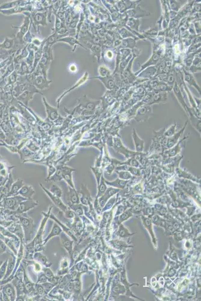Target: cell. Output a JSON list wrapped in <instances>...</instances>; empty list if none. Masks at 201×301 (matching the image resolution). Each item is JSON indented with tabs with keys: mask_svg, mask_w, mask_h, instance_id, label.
Instances as JSON below:
<instances>
[{
	"mask_svg": "<svg viewBox=\"0 0 201 301\" xmlns=\"http://www.w3.org/2000/svg\"><path fill=\"white\" fill-rule=\"evenodd\" d=\"M35 191L31 185H24L17 194H19L25 198H31Z\"/></svg>",
	"mask_w": 201,
	"mask_h": 301,
	"instance_id": "obj_5",
	"label": "cell"
},
{
	"mask_svg": "<svg viewBox=\"0 0 201 301\" xmlns=\"http://www.w3.org/2000/svg\"><path fill=\"white\" fill-rule=\"evenodd\" d=\"M61 169L62 178L66 181V182L71 187L75 189L74 185L73 183V179H72V172L76 170L67 166L62 167Z\"/></svg>",
	"mask_w": 201,
	"mask_h": 301,
	"instance_id": "obj_1",
	"label": "cell"
},
{
	"mask_svg": "<svg viewBox=\"0 0 201 301\" xmlns=\"http://www.w3.org/2000/svg\"><path fill=\"white\" fill-rule=\"evenodd\" d=\"M3 261H0V268H1V266L3 264Z\"/></svg>",
	"mask_w": 201,
	"mask_h": 301,
	"instance_id": "obj_23",
	"label": "cell"
},
{
	"mask_svg": "<svg viewBox=\"0 0 201 301\" xmlns=\"http://www.w3.org/2000/svg\"><path fill=\"white\" fill-rule=\"evenodd\" d=\"M0 47H6V48H9L7 46L4 45V44H2V45H0Z\"/></svg>",
	"mask_w": 201,
	"mask_h": 301,
	"instance_id": "obj_22",
	"label": "cell"
},
{
	"mask_svg": "<svg viewBox=\"0 0 201 301\" xmlns=\"http://www.w3.org/2000/svg\"><path fill=\"white\" fill-rule=\"evenodd\" d=\"M8 260H6L5 262H3L0 268V280L4 278L5 275L6 274Z\"/></svg>",
	"mask_w": 201,
	"mask_h": 301,
	"instance_id": "obj_15",
	"label": "cell"
},
{
	"mask_svg": "<svg viewBox=\"0 0 201 301\" xmlns=\"http://www.w3.org/2000/svg\"><path fill=\"white\" fill-rule=\"evenodd\" d=\"M134 138L135 142L136 149H137L138 152H141L143 150L144 142L139 138L137 136V134H136L135 133V131L134 133Z\"/></svg>",
	"mask_w": 201,
	"mask_h": 301,
	"instance_id": "obj_13",
	"label": "cell"
},
{
	"mask_svg": "<svg viewBox=\"0 0 201 301\" xmlns=\"http://www.w3.org/2000/svg\"><path fill=\"white\" fill-rule=\"evenodd\" d=\"M175 125L174 126H172L171 128L169 130H168V131L166 132V136L170 137V136H171L172 135H173V134H174L175 132Z\"/></svg>",
	"mask_w": 201,
	"mask_h": 301,
	"instance_id": "obj_17",
	"label": "cell"
},
{
	"mask_svg": "<svg viewBox=\"0 0 201 301\" xmlns=\"http://www.w3.org/2000/svg\"><path fill=\"white\" fill-rule=\"evenodd\" d=\"M24 185V182L22 179H19L12 184V188L8 196L17 194V193L21 189V188Z\"/></svg>",
	"mask_w": 201,
	"mask_h": 301,
	"instance_id": "obj_7",
	"label": "cell"
},
{
	"mask_svg": "<svg viewBox=\"0 0 201 301\" xmlns=\"http://www.w3.org/2000/svg\"><path fill=\"white\" fill-rule=\"evenodd\" d=\"M7 248L5 243L2 242L1 240H0V255L2 253H4L7 251Z\"/></svg>",
	"mask_w": 201,
	"mask_h": 301,
	"instance_id": "obj_16",
	"label": "cell"
},
{
	"mask_svg": "<svg viewBox=\"0 0 201 301\" xmlns=\"http://www.w3.org/2000/svg\"><path fill=\"white\" fill-rule=\"evenodd\" d=\"M5 295L7 296L8 297H10L11 299H15V291L13 287L11 284H8L5 286L4 288Z\"/></svg>",
	"mask_w": 201,
	"mask_h": 301,
	"instance_id": "obj_8",
	"label": "cell"
},
{
	"mask_svg": "<svg viewBox=\"0 0 201 301\" xmlns=\"http://www.w3.org/2000/svg\"><path fill=\"white\" fill-rule=\"evenodd\" d=\"M62 240H63V246H64V248L67 249L69 253H71L72 249V242L68 239L66 236H65V237L64 236L62 237Z\"/></svg>",
	"mask_w": 201,
	"mask_h": 301,
	"instance_id": "obj_14",
	"label": "cell"
},
{
	"mask_svg": "<svg viewBox=\"0 0 201 301\" xmlns=\"http://www.w3.org/2000/svg\"><path fill=\"white\" fill-rule=\"evenodd\" d=\"M44 102L45 103L46 108V112L48 114V117L52 121H55L58 119V113L56 109L50 106L49 104L47 103L44 98H43Z\"/></svg>",
	"mask_w": 201,
	"mask_h": 301,
	"instance_id": "obj_6",
	"label": "cell"
},
{
	"mask_svg": "<svg viewBox=\"0 0 201 301\" xmlns=\"http://www.w3.org/2000/svg\"><path fill=\"white\" fill-rule=\"evenodd\" d=\"M45 275L48 277H53V273H52L51 270L49 269V268H47V269H45Z\"/></svg>",
	"mask_w": 201,
	"mask_h": 301,
	"instance_id": "obj_18",
	"label": "cell"
},
{
	"mask_svg": "<svg viewBox=\"0 0 201 301\" xmlns=\"http://www.w3.org/2000/svg\"><path fill=\"white\" fill-rule=\"evenodd\" d=\"M53 286H54V285L51 284L46 283L44 284V287H45V290L47 292H49L48 291L51 290V288H52Z\"/></svg>",
	"mask_w": 201,
	"mask_h": 301,
	"instance_id": "obj_19",
	"label": "cell"
},
{
	"mask_svg": "<svg viewBox=\"0 0 201 301\" xmlns=\"http://www.w3.org/2000/svg\"><path fill=\"white\" fill-rule=\"evenodd\" d=\"M69 197L70 200L74 204H79L80 202L78 195L76 190L74 188H69Z\"/></svg>",
	"mask_w": 201,
	"mask_h": 301,
	"instance_id": "obj_10",
	"label": "cell"
},
{
	"mask_svg": "<svg viewBox=\"0 0 201 301\" xmlns=\"http://www.w3.org/2000/svg\"><path fill=\"white\" fill-rule=\"evenodd\" d=\"M15 259L14 258H11L8 262L6 274L4 277V280H5L8 276H10V274L12 273V271L13 270L14 268V266H15Z\"/></svg>",
	"mask_w": 201,
	"mask_h": 301,
	"instance_id": "obj_9",
	"label": "cell"
},
{
	"mask_svg": "<svg viewBox=\"0 0 201 301\" xmlns=\"http://www.w3.org/2000/svg\"><path fill=\"white\" fill-rule=\"evenodd\" d=\"M40 185L41 186V187L44 190L45 192L48 194V195L51 199V200H52L53 202L56 204V205H57L59 208H60L61 210H63L64 211H66V210L67 209V206L65 205L64 204H63V202L60 199V197L55 195L54 194H53L52 193L50 192V191H48L41 184H40Z\"/></svg>",
	"mask_w": 201,
	"mask_h": 301,
	"instance_id": "obj_4",
	"label": "cell"
},
{
	"mask_svg": "<svg viewBox=\"0 0 201 301\" xmlns=\"http://www.w3.org/2000/svg\"><path fill=\"white\" fill-rule=\"evenodd\" d=\"M27 199H28L21 196L12 197L6 200V205L9 208L15 210V209L18 208L21 202L26 201Z\"/></svg>",
	"mask_w": 201,
	"mask_h": 301,
	"instance_id": "obj_3",
	"label": "cell"
},
{
	"mask_svg": "<svg viewBox=\"0 0 201 301\" xmlns=\"http://www.w3.org/2000/svg\"><path fill=\"white\" fill-rule=\"evenodd\" d=\"M61 228L59 227L58 225H57L56 224H54V226H53V228L51 233H50L49 236H48L46 239L45 240V243H46L48 240L50 239L51 238V237H53L54 236H58L59 234H60V233H61Z\"/></svg>",
	"mask_w": 201,
	"mask_h": 301,
	"instance_id": "obj_11",
	"label": "cell"
},
{
	"mask_svg": "<svg viewBox=\"0 0 201 301\" xmlns=\"http://www.w3.org/2000/svg\"><path fill=\"white\" fill-rule=\"evenodd\" d=\"M38 291L39 292L40 294H42L44 292V289L42 288V287L40 285L38 286Z\"/></svg>",
	"mask_w": 201,
	"mask_h": 301,
	"instance_id": "obj_21",
	"label": "cell"
},
{
	"mask_svg": "<svg viewBox=\"0 0 201 301\" xmlns=\"http://www.w3.org/2000/svg\"><path fill=\"white\" fill-rule=\"evenodd\" d=\"M50 192L59 197H61L62 191L61 188L56 184H52L50 188Z\"/></svg>",
	"mask_w": 201,
	"mask_h": 301,
	"instance_id": "obj_12",
	"label": "cell"
},
{
	"mask_svg": "<svg viewBox=\"0 0 201 301\" xmlns=\"http://www.w3.org/2000/svg\"><path fill=\"white\" fill-rule=\"evenodd\" d=\"M38 203L33 200L32 199H29L26 201L20 203L19 207L17 208V212L19 213H22L31 209L36 206L37 205Z\"/></svg>",
	"mask_w": 201,
	"mask_h": 301,
	"instance_id": "obj_2",
	"label": "cell"
},
{
	"mask_svg": "<svg viewBox=\"0 0 201 301\" xmlns=\"http://www.w3.org/2000/svg\"><path fill=\"white\" fill-rule=\"evenodd\" d=\"M46 277H45V274H42L39 279V282L40 283H44L46 281Z\"/></svg>",
	"mask_w": 201,
	"mask_h": 301,
	"instance_id": "obj_20",
	"label": "cell"
}]
</instances>
